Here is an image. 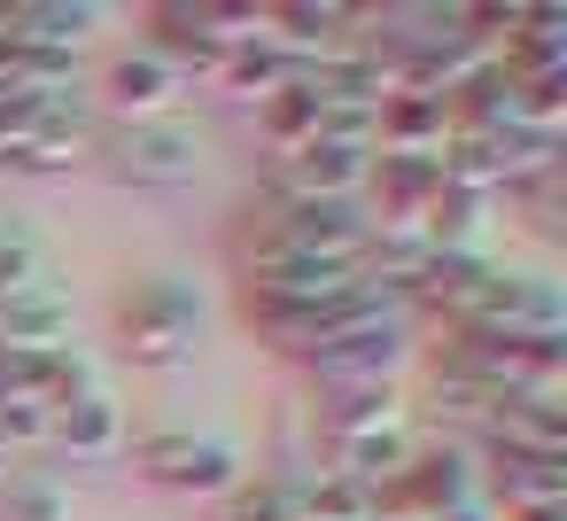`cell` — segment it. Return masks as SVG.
<instances>
[{"instance_id": "1", "label": "cell", "mask_w": 567, "mask_h": 521, "mask_svg": "<svg viewBox=\"0 0 567 521\" xmlns=\"http://www.w3.org/2000/svg\"><path fill=\"white\" fill-rule=\"evenodd\" d=\"M110 335L133 366L148 374H179L195 366L203 335H210V296L187 273H141L117 304H110Z\"/></svg>"}, {"instance_id": "2", "label": "cell", "mask_w": 567, "mask_h": 521, "mask_svg": "<svg viewBox=\"0 0 567 521\" xmlns=\"http://www.w3.org/2000/svg\"><path fill=\"white\" fill-rule=\"evenodd\" d=\"M94 110L86 94H9L0 102V164L9 172H71L94 164Z\"/></svg>"}, {"instance_id": "3", "label": "cell", "mask_w": 567, "mask_h": 521, "mask_svg": "<svg viewBox=\"0 0 567 521\" xmlns=\"http://www.w3.org/2000/svg\"><path fill=\"white\" fill-rule=\"evenodd\" d=\"M94 164H102L117 187L172 195V187H195V180H203L210 141H203L187 118H156V125H102V133H94Z\"/></svg>"}, {"instance_id": "4", "label": "cell", "mask_w": 567, "mask_h": 521, "mask_svg": "<svg viewBox=\"0 0 567 521\" xmlns=\"http://www.w3.org/2000/svg\"><path fill=\"white\" fill-rule=\"evenodd\" d=\"M133 467L156 482V490H179V498H226L249 467H241V443L218 436V428H187V420H164V428H141L133 443Z\"/></svg>"}, {"instance_id": "5", "label": "cell", "mask_w": 567, "mask_h": 521, "mask_svg": "<svg viewBox=\"0 0 567 521\" xmlns=\"http://www.w3.org/2000/svg\"><path fill=\"white\" fill-rule=\"evenodd\" d=\"M257 32V9H234V0H164L148 9V48L187 79V86H210L218 63Z\"/></svg>"}, {"instance_id": "6", "label": "cell", "mask_w": 567, "mask_h": 521, "mask_svg": "<svg viewBox=\"0 0 567 521\" xmlns=\"http://www.w3.org/2000/svg\"><path fill=\"white\" fill-rule=\"evenodd\" d=\"M187 94H195V86H187L148 40H133V48H117V55L94 71L86 110H94V125H156V118H179Z\"/></svg>"}, {"instance_id": "7", "label": "cell", "mask_w": 567, "mask_h": 521, "mask_svg": "<svg viewBox=\"0 0 567 521\" xmlns=\"http://www.w3.org/2000/svg\"><path fill=\"white\" fill-rule=\"evenodd\" d=\"M404 366H412V319H381V327H358L327 350L303 358L311 374V397L319 389H404Z\"/></svg>"}, {"instance_id": "8", "label": "cell", "mask_w": 567, "mask_h": 521, "mask_svg": "<svg viewBox=\"0 0 567 521\" xmlns=\"http://www.w3.org/2000/svg\"><path fill=\"white\" fill-rule=\"evenodd\" d=\"M125 443H133V412H125V397H117L110 381L79 389V397H71V405H55V420H48V451L86 459V467L125 459Z\"/></svg>"}, {"instance_id": "9", "label": "cell", "mask_w": 567, "mask_h": 521, "mask_svg": "<svg viewBox=\"0 0 567 521\" xmlns=\"http://www.w3.org/2000/svg\"><path fill=\"white\" fill-rule=\"evenodd\" d=\"M55 343H79V311H71L63 280L0 296V358H32V350H55Z\"/></svg>"}, {"instance_id": "10", "label": "cell", "mask_w": 567, "mask_h": 521, "mask_svg": "<svg viewBox=\"0 0 567 521\" xmlns=\"http://www.w3.org/2000/svg\"><path fill=\"white\" fill-rule=\"evenodd\" d=\"M458 133V110L443 94H420V86H389L373 102V149H396V156H443V141Z\"/></svg>"}, {"instance_id": "11", "label": "cell", "mask_w": 567, "mask_h": 521, "mask_svg": "<svg viewBox=\"0 0 567 521\" xmlns=\"http://www.w3.org/2000/svg\"><path fill=\"white\" fill-rule=\"evenodd\" d=\"M102 24H110L102 0H0V32L24 48H55V55H79Z\"/></svg>"}, {"instance_id": "12", "label": "cell", "mask_w": 567, "mask_h": 521, "mask_svg": "<svg viewBox=\"0 0 567 521\" xmlns=\"http://www.w3.org/2000/svg\"><path fill=\"white\" fill-rule=\"evenodd\" d=\"M303 79V63L296 55H280L265 32H249L226 63H218V79H210V94H226V102H241V110H257V102H272L280 86H296Z\"/></svg>"}, {"instance_id": "13", "label": "cell", "mask_w": 567, "mask_h": 521, "mask_svg": "<svg viewBox=\"0 0 567 521\" xmlns=\"http://www.w3.org/2000/svg\"><path fill=\"white\" fill-rule=\"evenodd\" d=\"M319 118H327V102H319L311 86H280L272 102H257V141H265V156L311 149V141H319Z\"/></svg>"}, {"instance_id": "14", "label": "cell", "mask_w": 567, "mask_h": 521, "mask_svg": "<svg viewBox=\"0 0 567 521\" xmlns=\"http://www.w3.org/2000/svg\"><path fill=\"white\" fill-rule=\"evenodd\" d=\"M40 280H55V265H48V234H40L24 211L0 203V296H9V288H40Z\"/></svg>"}, {"instance_id": "15", "label": "cell", "mask_w": 567, "mask_h": 521, "mask_svg": "<svg viewBox=\"0 0 567 521\" xmlns=\"http://www.w3.org/2000/svg\"><path fill=\"white\" fill-rule=\"evenodd\" d=\"M0 521H71V482L48 467H17L0 482Z\"/></svg>"}, {"instance_id": "16", "label": "cell", "mask_w": 567, "mask_h": 521, "mask_svg": "<svg viewBox=\"0 0 567 521\" xmlns=\"http://www.w3.org/2000/svg\"><path fill=\"white\" fill-rule=\"evenodd\" d=\"M296 513H303V490L280 474H241L218 498V521H296Z\"/></svg>"}, {"instance_id": "17", "label": "cell", "mask_w": 567, "mask_h": 521, "mask_svg": "<svg viewBox=\"0 0 567 521\" xmlns=\"http://www.w3.org/2000/svg\"><path fill=\"white\" fill-rule=\"evenodd\" d=\"M9 474H17V459H9V451H0V482H9Z\"/></svg>"}]
</instances>
